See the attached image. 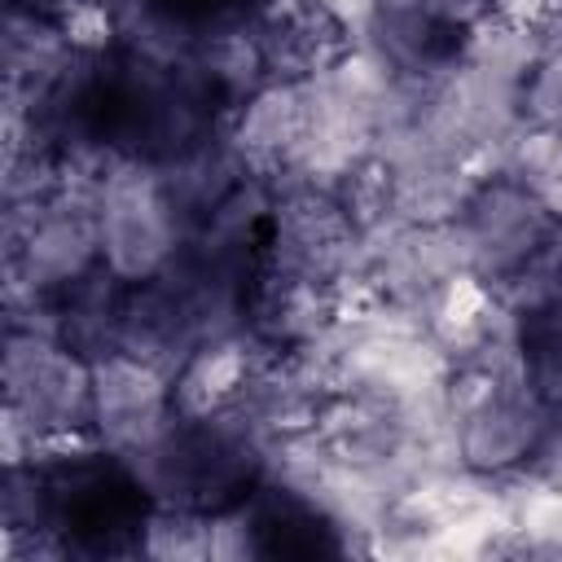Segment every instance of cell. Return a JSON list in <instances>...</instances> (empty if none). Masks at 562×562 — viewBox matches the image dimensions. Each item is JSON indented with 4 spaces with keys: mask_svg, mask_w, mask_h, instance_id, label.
Returning <instances> with one entry per match:
<instances>
[{
    "mask_svg": "<svg viewBox=\"0 0 562 562\" xmlns=\"http://www.w3.org/2000/svg\"><path fill=\"white\" fill-rule=\"evenodd\" d=\"M171 373L132 356L110 351L92 360V435L127 457L145 443H154L171 426Z\"/></svg>",
    "mask_w": 562,
    "mask_h": 562,
    "instance_id": "obj_7",
    "label": "cell"
},
{
    "mask_svg": "<svg viewBox=\"0 0 562 562\" xmlns=\"http://www.w3.org/2000/svg\"><path fill=\"white\" fill-rule=\"evenodd\" d=\"M448 31H457V35H470L479 22H487L492 18V0H422Z\"/></svg>",
    "mask_w": 562,
    "mask_h": 562,
    "instance_id": "obj_20",
    "label": "cell"
},
{
    "mask_svg": "<svg viewBox=\"0 0 562 562\" xmlns=\"http://www.w3.org/2000/svg\"><path fill=\"white\" fill-rule=\"evenodd\" d=\"M492 13L505 22H518V26H536L553 13V0H492Z\"/></svg>",
    "mask_w": 562,
    "mask_h": 562,
    "instance_id": "obj_22",
    "label": "cell"
},
{
    "mask_svg": "<svg viewBox=\"0 0 562 562\" xmlns=\"http://www.w3.org/2000/svg\"><path fill=\"white\" fill-rule=\"evenodd\" d=\"M0 386L4 413L18 417L31 439L92 430V360L57 334L4 325Z\"/></svg>",
    "mask_w": 562,
    "mask_h": 562,
    "instance_id": "obj_3",
    "label": "cell"
},
{
    "mask_svg": "<svg viewBox=\"0 0 562 562\" xmlns=\"http://www.w3.org/2000/svg\"><path fill=\"white\" fill-rule=\"evenodd\" d=\"M518 360L522 382L562 408V303L518 312Z\"/></svg>",
    "mask_w": 562,
    "mask_h": 562,
    "instance_id": "obj_18",
    "label": "cell"
},
{
    "mask_svg": "<svg viewBox=\"0 0 562 562\" xmlns=\"http://www.w3.org/2000/svg\"><path fill=\"white\" fill-rule=\"evenodd\" d=\"M303 136H307V83L299 79H268L224 119V140L233 145L246 176L272 184L294 176Z\"/></svg>",
    "mask_w": 562,
    "mask_h": 562,
    "instance_id": "obj_8",
    "label": "cell"
},
{
    "mask_svg": "<svg viewBox=\"0 0 562 562\" xmlns=\"http://www.w3.org/2000/svg\"><path fill=\"white\" fill-rule=\"evenodd\" d=\"M0 57H4V92L31 105L48 101L83 61V53L70 48V40L53 18H40L26 9H4Z\"/></svg>",
    "mask_w": 562,
    "mask_h": 562,
    "instance_id": "obj_11",
    "label": "cell"
},
{
    "mask_svg": "<svg viewBox=\"0 0 562 562\" xmlns=\"http://www.w3.org/2000/svg\"><path fill=\"white\" fill-rule=\"evenodd\" d=\"M158 176H162V189L171 193V202L180 206V215L189 220V228H198V224L246 180V167L237 162L233 145H228L224 132H220V136H211L206 145L189 149L184 158L162 162Z\"/></svg>",
    "mask_w": 562,
    "mask_h": 562,
    "instance_id": "obj_15",
    "label": "cell"
},
{
    "mask_svg": "<svg viewBox=\"0 0 562 562\" xmlns=\"http://www.w3.org/2000/svg\"><path fill=\"white\" fill-rule=\"evenodd\" d=\"M518 110H522V123L562 132V48L544 53L527 70V79L518 83Z\"/></svg>",
    "mask_w": 562,
    "mask_h": 562,
    "instance_id": "obj_19",
    "label": "cell"
},
{
    "mask_svg": "<svg viewBox=\"0 0 562 562\" xmlns=\"http://www.w3.org/2000/svg\"><path fill=\"white\" fill-rule=\"evenodd\" d=\"M496 171L518 180L562 224V132H544V127L522 123L505 140V149L496 158Z\"/></svg>",
    "mask_w": 562,
    "mask_h": 562,
    "instance_id": "obj_16",
    "label": "cell"
},
{
    "mask_svg": "<svg viewBox=\"0 0 562 562\" xmlns=\"http://www.w3.org/2000/svg\"><path fill=\"white\" fill-rule=\"evenodd\" d=\"M386 167H391V215L400 224H452L483 176L465 162L435 154H400Z\"/></svg>",
    "mask_w": 562,
    "mask_h": 562,
    "instance_id": "obj_13",
    "label": "cell"
},
{
    "mask_svg": "<svg viewBox=\"0 0 562 562\" xmlns=\"http://www.w3.org/2000/svg\"><path fill=\"white\" fill-rule=\"evenodd\" d=\"M307 4H316L325 18H334L351 40L360 35V26L369 22V13H373V4L378 0H307Z\"/></svg>",
    "mask_w": 562,
    "mask_h": 562,
    "instance_id": "obj_21",
    "label": "cell"
},
{
    "mask_svg": "<svg viewBox=\"0 0 562 562\" xmlns=\"http://www.w3.org/2000/svg\"><path fill=\"white\" fill-rule=\"evenodd\" d=\"M75 0H4V9H26V13H40V18H61Z\"/></svg>",
    "mask_w": 562,
    "mask_h": 562,
    "instance_id": "obj_23",
    "label": "cell"
},
{
    "mask_svg": "<svg viewBox=\"0 0 562 562\" xmlns=\"http://www.w3.org/2000/svg\"><path fill=\"white\" fill-rule=\"evenodd\" d=\"M461 40L422 0H378L356 44L400 79H435L461 61Z\"/></svg>",
    "mask_w": 562,
    "mask_h": 562,
    "instance_id": "obj_10",
    "label": "cell"
},
{
    "mask_svg": "<svg viewBox=\"0 0 562 562\" xmlns=\"http://www.w3.org/2000/svg\"><path fill=\"white\" fill-rule=\"evenodd\" d=\"M443 404L452 417L457 461L492 483L527 474L562 430V408L536 395L522 378H501L470 364L448 369Z\"/></svg>",
    "mask_w": 562,
    "mask_h": 562,
    "instance_id": "obj_1",
    "label": "cell"
},
{
    "mask_svg": "<svg viewBox=\"0 0 562 562\" xmlns=\"http://www.w3.org/2000/svg\"><path fill=\"white\" fill-rule=\"evenodd\" d=\"M136 558L211 562V514L184 505H149L136 531Z\"/></svg>",
    "mask_w": 562,
    "mask_h": 562,
    "instance_id": "obj_17",
    "label": "cell"
},
{
    "mask_svg": "<svg viewBox=\"0 0 562 562\" xmlns=\"http://www.w3.org/2000/svg\"><path fill=\"white\" fill-rule=\"evenodd\" d=\"M342 316V290L312 277H255L246 334L268 351H299L321 342Z\"/></svg>",
    "mask_w": 562,
    "mask_h": 562,
    "instance_id": "obj_9",
    "label": "cell"
},
{
    "mask_svg": "<svg viewBox=\"0 0 562 562\" xmlns=\"http://www.w3.org/2000/svg\"><path fill=\"white\" fill-rule=\"evenodd\" d=\"M452 228L461 237L465 268L487 285H501L553 241L558 220L518 180H509L505 171H487L470 189Z\"/></svg>",
    "mask_w": 562,
    "mask_h": 562,
    "instance_id": "obj_5",
    "label": "cell"
},
{
    "mask_svg": "<svg viewBox=\"0 0 562 562\" xmlns=\"http://www.w3.org/2000/svg\"><path fill=\"white\" fill-rule=\"evenodd\" d=\"M123 303H127V281H119L105 263L92 268L83 281L57 294V338L88 360L119 351Z\"/></svg>",
    "mask_w": 562,
    "mask_h": 562,
    "instance_id": "obj_14",
    "label": "cell"
},
{
    "mask_svg": "<svg viewBox=\"0 0 562 562\" xmlns=\"http://www.w3.org/2000/svg\"><path fill=\"white\" fill-rule=\"evenodd\" d=\"M263 351L268 347H259L250 334H228V338L198 342L171 373L176 417H215V413H224L241 395V386L250 382Z\"/></svg>",
    "mask_w": 562,
    "mask_h": 562,
    "instance_id": "obj_12",
    "label": "cell"
},
{
    "mask_svg": "<svg viewBox=\"0 0 562 562\" xmlns=\"http://www.w3.org/2000/svg\"><path fill=\"white\" fill-rule=\"evenodd\" d=\"M101 268V233L88 206L66 198L4 206V285L57 299Z\"/></svg>",
    "mask_w": 562,
    "mask_h": 562,
    "instance_id": "obj_4",
    "label": "cell"
},
{
    "mask_svg": "<svg viewBox=\"0 0 562 562\" xmlns=\"http://www.w3.org/2000/svg\"><path fill=\"white\" fill-rule=\"evenodd\" d=\"M97 233H101V263L119 281L140 285L162 277L184 255L193 228L162 189L158 167L119 154L97 198Z\"/></svg>",
    "mask_w": 562,
    "mask_h": 562,
    "instance_id": "obj_2",
    "label": "cell"
},
{
    "mask_svg": "<svg viewBox=\"0 0 562 562\" xmlns=\"http://www.w3.org/2000/svg\"><path fill=\"white\" fill-rule=\"evenodd\" d=\"M465 268L452 224H382L364 233V290L404 307H426L430 294Z\"/></svg>",
    "mask_w": 562,
    "mask_h": 562,
    "instance_id": "obj_6",
    "label": "cell"
}]
</instances>
